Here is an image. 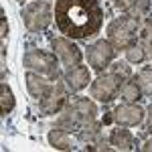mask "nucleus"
<instances>
[{"label":"nucleus","mask_w":152,"mask_h":152,"mask_svg":"<svg viewBox=\"0 0 152 152\" xmlns=\"http://www.w3.org/2000/svg\"><path fill=\"white\" fill-rule=\"evenodd\" d=\"M53 14L59 33L75 41L97 35L104 24L99 0H55Z\"/></svg>","instance_id":"1"},{"label":"nucleus","mask_w":152,"mask_h":152,"mask_svg":"<svg viewBox=\"0 0 152 152\" xmlns=\"http://www.w3.org/2000/svg\"><path fill=\"white\" fill-rule=\"evenodd\" d=\"M97 120V105L94 99L89 97H75L65 104V107L59 112V118L55 126L65 128L69 132H77V130L85 126L87 122Z\"/></svg>","instance_id":"2"},{"label":"nucleus","mask_w":152,"mask_h":152,"mask_svg":"<svg viewBox=\"0 0 152 152\" xmlns=\"http://www.w3.org/2000/svg\"><path fill=\"white\" fill-rule=\"evenodd\" d=\"M23 65L28 71H37L41 75H45L51 81H59L61 79V63L55 53H45L41 49L28 47L23 57Z\"/></svg>","instance_id":"3"},{"label":"nucleus","mask_w":152,"mask_h":152,"mask_svg":"<svg viewBox=\"0 0 152 152\" xmlns=\"http://www.w3.org/2000/svg\"><path fill=\"white\" fill-rule=\"evenodd\" d=\"M138 33H140V23L130 18L128 14L114 18L107 24V41L114 45L116 51H126L132 43H136Z\"/></svg>","instance_id":"4"},{"label":"nucleus","mask_w":152,"mask_h":152,"mask_svg":"<svg viewBox=\"0 0 152 152\" xmlns=\"http://www.w3.org/2000/svg\"><path fill=\"white\" fill-rule=\"evenodd\" d=\"M53 6L47 0H33L24 6L23 18L28 33H43L53 20Z\"/></svg>","instance_id":"5"},{"label":"nucleus","mask_w":152,"mask_h":152,"mask_svg":"<svg viewBox=\"0 0 152 152\" xmlns=\"http://www.w3.org/2000/svg\"><path fill=\"white\" fill-rule=\"evenodd\" d=\"M126 81V77H122V75H118L116 71L107 69L104 73H99L97 75V79L91 81L89 85V94L97 102H102V104H107V102H112L118 94H120V87H122V83Z\"/></svg>","instance_id":"6"},{"label":"nucleus","mask_w":152,"mask_h":152,"mask_svg":"<svg viewBox=\"0 0 152 152\" xmlns=\"http://www.w3.org/2000/svg\"><path fill=\"white\" fill-rule=\"evenodd\" d=\"M116 53L118 51L114 49V45L107 39H99V41H95L94 45L87 47V63H89V67L94 71L102 73V71H105L114 63Z\"/></svg>","instance_id":"7"},{"label":"nucleus","mask_w":152,"mask_h":152,"mask_svg":"<svg viewBox=\"0 0 152 152\" xmlns=\"http://www.w3.org/2000/svg\"><path fill=\"white\" fill-rule=\"evenodd\" d=\"M67 95H69V89L65 81H53V85L47 89V94L41 97L39 102V110L43 116H55L59 114L65 104H67Z\"/></svg>","instance_id":"8"},{"label":"nucleus","mask_w":152,"mask_h":152,"mask_svg":"<svg viewBox=\"0 0 152 152\" xmlns=\"http://www.w3.org/2000/svg\"><path fill=\"white\" fill-rule=\"evenodd\" d=\"M53 53L57 55L59 63H61V67L65 71L81 65L83 53L75 43H71L69 37H57V39H53Z\"/></svg>","instance_id":"9"},{"label":"nucleus","mask_w":152,"mask_h":152,"mask_svg":"<svg viewBox=\"0 0 152 152\" xmlns=\"http://www.w3.org/2000/svg\"><path fill=\"white\" fill-rule=\"evenodd\" d=\"M112 114H114V122L118 126H126V128L140 126L144 122V116H146L144 107H140L136 102H124V104L118 105Z\"/></svg>","instance_id":"10"},{"label":"nucleus","mask_w":152,"mask_h":152,"mask_svg":"<svg viewBox=\"0 0 152 152\" xmlns=\"http://www.w3.org/2000/svg\"><path fill=\"white\" fill-rule=\"evenodd\" d=\"M63 81H65V85H67V89L71 94H75V91L85 89L87 85H91V73L85 65H77V67L63 73Z\"/></svg>","instance_id":"11"},{"label":"nucleus","mask_w":152,"mask_h":152,"mask_svg":"<svg viewBox=\"0 0 152 152\" xmlns=\"http://www.w3.org/2000/svg\"><path fill=\"white\" fill-rule=\"evenodd\" d=\"M110 144L114 146V150L126 152V150H134L138 146V140H136V136L130 130H126V126H118L110 134Z\"/></svg>","instance_id":"12"},{"label":"nucleus","mask_w":152,"mask_h":152,"mask_svg":"<svg viewBox=\"0 0 152 152\" xmlns=\"http://www.w3.org/2000/svg\"><path fill=\"white\" fill-rule=\"evenodd\" d=\"M47 140L55 150H73L75 148V138L71 136V132L65 128H59V126H53L49 130Z\"/></svg>","instance_id":"13"},{"label":"nucleus","mask_w":152,"mask_h":152,"mask_svg":"<svg viewBox=\"0 0 152 152\" xmlns=\"http://www.w3.org/2000/svg\"><path fill=\"white\" fill-rule=\"evenodd\" d=\"M24 81H26L28 94L33 95V97H39V99L47 94V89L53 85L51 79H47L45 75H41V73H37V71H28L26 77H24Z\"/></svg>","instance_id":"14"},{"label":"nucleus","mask_w":152,"mask_h":152,"mask_svg":"<svg viewBox=\"0 0 152 152\" xmlns=\"http://www.w3.org/2000/svg\"><path fill=\"white\" fill-rule=\"evenodd\" d=\"M75 134H77V140L87 142V144H89V150H91V146L104 136V124L97 122V120H91V122H87L85 126H81Z\"/></svg>","instance_id":"15"},{"label":"nucleus","mask_w":152,"mask_h":152,"mask_svg":"<svg viewBox=\"0 0 152 152\" xmlns=\"http://www.w3.org/2000/svg\"><path fill=\"white\" fill-rule=\"evenodd\" d=\"M120 97H122L124 102H140L142 97H144L142 87L138 85V81H136V75L128 77L126 81L122 83V87H120Z\"/></svg>","instance_id":"16"},{"label":"nucleus","mask_w":152,"mask_h":152,"mask_svg":"<svg viewBox=\"0 0 152 152\" xmlns=\"http://www.w3.org/2000/svg\"><path fill=\"white\" fill-rule=\"evenodd\" d=\"M138 43H140L148 59H152V18H146L140 24V33H138Z\"/></svg>","instance_id":"17"},{"label":"nucleus","mask_w":152,"mask_h":152,"mask_svg":"<svg viewBox=\"0 0 152 152\" xmlns=\"http://www.w3.org/2000/svg\"><path fill=\"white\" fill-rule=\"evenodd\" d=\"M148 10H150V0H136L128 10H126V14H128L130 18H134V20H138V23L142 24L148 18Z\"/></svg>","instance_id":"18"},{"label":"nucleus","mask_w":152,"mask_h":152,"mask_svg":"<svg viewBox=\"0 0 152 152\" xmlns=\"http://www.w3.org/2000/svg\"><path fill=\"white\" fill-rule=\"evenodd\" d=\"M14 94H12L10 85L6 81L0 83V110H2V114L6 116V114H10L12 110H14Z\"/></svg>","instance_id":"19"},{"label":"nucleus","mask_w":152,"mask_h":152,"mask_svg":"<svg viewBox=\"0 0 152 152\" xmlns=\"http://www.w3.org/2000/svg\"><path fill=\"white\" fill-rule=\"evenodd\" d=\"M124 53H126V61H128V63H134V65H138V63H142V61H146V59H148L144 47H142L138 41H136V43H132Z\"/></svg>","instance_id":"20"},{"label":"nucleus","mask_w":152,"mask_h":152,"mask_svg":"<svg viewBox=\"0 0 152 152\" xmlns=\"http://www.w3.org/2000/svg\"><path fill=\"white\" fill-rule=\"evenodd\" d=\"M136 81L142 87V94L144 95H152V67H146L142 69L138 75H136Z\"/></svg>","instance_id":"21"},{"label":"nucleus","mask_w":152,"mask_h":152,"mask_svg":"<svg viewBox=\"0 0 152 152\" xmlns=\"http://www.w3.org/2000/svg\"><path fill=\"white\" fill-rule=\"evenodd\" d=\"M107 69L116 71L118 75H122V77H126V79L134 75V73H132V69H130V65H128V63H124V61H116V63H112Z\"/></svg>","instance_id":"22"},{"label":"nucleus","mask_w":152,"mask_h":152,"mask_svg":"<svg viewBox=\"0 0 152 152\" xmlns=\"http://www.w3.org/2000/svg\"><path fill=\"white\" fill-rule=\"evenodd\" d=\"M112 2H114V6H116V8H120V10L126 12L130 6H132V4L136 2V0H112Z\"/></svg>","instance_id":"23"},{"label":"nucleus","mask_w":152,"mask_h":152,"mask_svg":"<svg viewBox=\"0 0 152 152\" xmlns=\"http://www.w3.org/2000/svg\"><path fill=\"white\" fill-rule=\"evenodd\" d=\"M0 24H2V39H6V35H8V24H6V18H4V14L0 16Z\"/></svg>","instance_id":"24"},{"label":"nucleus","mask_w":152,"mask_h":152,"mask_svg":"<svg viewBox=\"0 0 152 152\" xmlns=\"http://www.w3.org/2000/svg\"><path fill=\"white\" fill-rule=\"evenodd\" d=\"M146 116H148V122H146V130H148V132H152V104H150V107L146 110Z\"/></svg>","instance_id":"25"},{"label":"nucleus","mask_w":152,"mask_h":152,"mask_svg":"<svg viewBox=\"0 0 152 152\" xmlns=\"http://www.w3.org/2000/svg\"><path fill=\"white\" fill-rule=\"evenodd\" d=\"M142 152H152V138H148V140L144 142V146H140Z\"/></svg>","instance_id":"26"},{"label":"nucleus","mask_w":152,"mask_h":152,"mask_svg":"<svg viewBox=\"0 0 152 152\" xmlns=\"http://www.w3.org/2000/svg\"><path fill=\"white\" fill-rule=\"evenodd\" d=\"M18 2H24V0H18Z\"/></svg>","instance_id":"27"}]
</instances>
